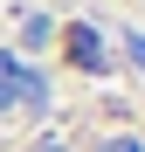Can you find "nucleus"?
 <instances>
[{"label":"nucleus","instance_id":"nucleus-1","mask_svg":"<svg viewBox=\"0 0 145 152\" xmlns=\"http://www.w3.org/2000/svg\"><path fill=\"white\" fill-rule=\"evenodd\" d=\"M14 104L42 111V104H48V83H42V69H28L21 56H7V48H0V111H14Z\"/></svg>","mask_w":145,"mask_h":152},{"label":"nucleus","instance_id":"nucleus-2","mask_svg":"<svg viewBox=\"0 0 145 152\" xmlns=\"http://www.w3.org/2000/svg\"><path fill=\"white\" fill-rule=\"evenodd\" d=\"M69 56H76L83 69H104V42H97V28H69Z\"/></svg>","mask_w":145,"mask_h":152},{"label":"nucleus","instance_id":"nucleus-3","mask_svg":"<svg viewBox=\"0 0 145 152\" xmlns=\"http://www.w3.org/2000/svg\"><path fill=\"white\" fill-rule=\"evenodd\" d=\"M125 56H131V62L145 69V35H125Z\"/></svg>","mask_w":145,"mask_h":152},{"label":"nucleus","instance_id":"nucleus-4","mask_svg":"<svg viewBox=\"0 0 145 152\" xmlns=\"http://www.w3.org/2000/svg\"><path fill=\"white\" fill-rule=\"evenodd\" d=\"M97 152H145V145H138V138H104Z\"/></svg>","mask_w":145,"mask_h":152},{"label":"nucleus","instance_id":"nucleus-5","mask_svg":"<svg viewBox=\"0 0 145 152\" xmlns=\"http://www.w3.org/2000/svg\"><path fill=\"white\" fill-rule=\"evenodd\" d=\"M35 152H69V145H62V138H42V145H35Z\"/></svg>","mask_w":145,"mask_h":152}]
</instances>
